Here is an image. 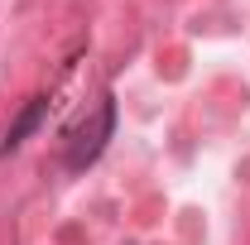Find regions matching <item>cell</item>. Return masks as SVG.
I'll return each mask as SVG.
<instances>
[{"mask_svg": "<svg viewBox=\"0 0 250 245\" xmlns=\"http://www.w3.org/2000/svg\"><path fill=\"white\" fill-rule=\"evenodd\" d=\"M111 140H116V96L106 92L96 101L92 116H82V121L62 135V168H67V173H87L96 159L106 154Z\"/></svg>", "mask_w": 250, "mask_h": 245, "instance_id": "cell-1", "label": "cell"}, {"mask_svg": "<svg viewBox=\"0 0 250 245\" xmlns=\"http://www.w3.org/2000/svg\"><path fill=\"white\" fill-rule=\"evenodd\" d=\"M43 116H48V96H34L29 106H24V111H20V116L10 121V130H5V140H0V154L10 159V154H15V149H20V144H24V140L34 135V130L43 125Z\"/></svg>", "mask_w": 250, "mask_h": 245, "instance_id": "cell-2", "label": "cell"}]
</instances>
